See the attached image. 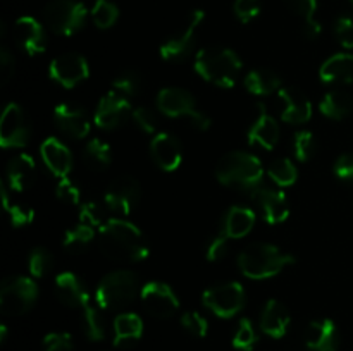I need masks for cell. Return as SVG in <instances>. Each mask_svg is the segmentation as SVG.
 <instances>
[{
	"instance_id": "obj_1",
	"label": "cell",
	"mask_w": 353,
	"mask_h": 351,
	"mask_svg": "<svg viewBox=\"0 0 353 351\" xmlns=\"http://www.w3.org/2000/svg\"><path fill=\"white\" fill-rule=\"evenodd\" d=\"M99 243L103 255L114 260L140 262L150 251L140 227L124 219L107 220L99 229Z\"/></svg>"
},
{
	"instance_id": "obj_2",
	"label": "cell",
	"mask_w": 353,
	"mask_h": 351,
	"mask_svg": "<svg viewBox=\"0 0 353 351\" xmlns=\"http://www.w3.org/2000/svg\"><path fill=\"white\" fill-rule=\"evenodd\" d=\"M264 167L255 155L248 151H230L216 167V178L221 184L254 195L264 182Z\"/></svg>"
},
{
	"instance_id": "obj_3",
	"label": "cell",
	"mask_w": 353,
	"mask_h": 351,
	"mask_svg": "<svg viewBox=\"0 0 353 351\" xmlns=\"http://www.w3.org/2000/svg\"><path fill=\"white\" fill-rule=\"evenodd\" d=\"M295 264V257L279 250L274 244L255 243L243 248L238 255V267L248 279H269L278 275L288 265Z\"/></svg>"
},
{
	"instance_id": "obj_4",
	"label": "cell",
	"mask_w": 353,
	"mask_h": 351,
	"mask_svg": "<svg viewBox=\"0 0 353 351\" xmlns=\"http://www.w3.org/2000/svg\"><path fill=\"white\" fill-rule=\"evenodd\" d=\"M195 71L221 88H233L241 71V58L226 47H207L196 54Z\"/></svg>"
},
{
	"instance_id": "obj_5",
	"label": "cell",
	"mask_w": 353,
	"mask_h": 351,
	"mask_svg": "<svg viewBox=\"0 0 353 351\" xmlns=\"http://www.w3.org/2000/svg\"><path fill=\"white\" fill-rule=\"evenodd\" d=\"M138 275L131 270H116L99 282L95 291L97 305L102 310H119L133 303L138 295Z\"/></svg>"
},
{
	"instance_id": "obj_6",
	"label": "cell",
	"mask_w": 353,
	"mask_h": 351,
	"mask_svg": "<svg viewBox=\"0 0 353 351\" xmlns=\"http://www.w3.org/2000/svg\"><path fill=\"white\" fill-rule=\"evenodd\" d=\"M157 107L164 116L172 117V119L183 117L199 131H205L210 127L209 116L196 109L195 96L178 86L162 88L157 95Z\"/></svg>"
},
{
	"instance_id": "obj_7",
	"label": "cell",
	"mask_w": 353,
	"mask_h": 351,
	"mask_svg": "<svg viewBox=\"0 0 353 351\" xmlns=\"http://www.w3.org/2000/svg\"><path fill=\"white\" fill-rule=\"evenodd\" d=\"M38 298L37 282L26 275H16L2 282L0 288V312L7 317L26 313Z\"/></svg>"
},
{
	"instance_id": "obj_8",
	"label": "cell",
	"mask_w": 353,
	"mask_h": 351,
	"mask_svg": "<svg viewBox=\"0 0 353 351\" xmlns=\"http://www.w3.org/2000/svg\"><path fill=\"white\" fill-rule=\"evenodd\" d=\"M43 17L54 33L69 36L85 24L86 7L78 0H52L45 7Z\"/></svg>"
},
{
	"instance_id": "obj_9",
	"label": "cell",
	"mask_w": 353,
	"mask_h": 351,
	"mask_svg": "<svg viewBox=\"0 0 353 351\" xmlns=\"http://www.w3.org/2000/svg\"><path fill=\"white\" fill-rule=\"evenodd\" d=\"M202 303L214 315L231 319L245 308L247 296L240 282H224L207 289L202 295Z\"/></svg>"
},
{
	"instance_id": "obj_10",
	"label": "cell",
	"mask_w": 353,
	"mask_h": 351,
	"mask_svg": "<svg viewBox=\"0 0 353 351\" xmlns=\"http://www.w3.org/2000/svg\"><path fill=\"white\" fill-rule=\"evenodd\" d=\"M203 17H205V14H203L202 9H196L193 10V12H190L188 19L183 24V28L174 31V33L161 45V57L164 58V61L178 62L183 61L185 57H188L193 45H195L196 30H199V26L202 24Z\"/></svg>"
},
{
	"instance_id": "obj_11",
	"label": "cell",
	"mask_w": 353,
	"mask_h": 351,
	"mask_svg": "<svg viewBox=\"0 0 353 351\" xmlns=\"http://www.w3.org/2000/svg\"><path fill=\"white\" fill-rule=\"evenodd\" d=\"M31 126L17 103H9L0 119V145L3 148H23L30 143Z\"/></svg>"
},
{
	"instance_id": "obj_12",
	"label": "cell",
	"mask_w": 353,
	"mask_h": 351,
	"mask_svg": "<svg viewBox=\"0 0 353 351\" xmlns=\"http://www.w3.org/2000/svg\"><path fill=\"white\" fill-rule=\"evenodd\" d=\"M141 196V186L131 176H121V178L114 179L107 188L105 205L107 209L112 210L117 215H130L137 205L140 203Z\"/></svg>"
},
{
	"instance_id": "obj_13",
	"label": "cell",
	"mask_w": 353,
	"mask_h": 351,
	"mask_svg": "<svg viewBox=\"0 0 353 351\" xmlns=\"http://www.w3.org/2000/svg\"><path fill=\"white\" fill-rule=\"evenodd\" d=\"M141 303L150 315L157 319H169L174 315L179 308V299L174 289L165 282L152 281L141 288L140 291Z\"/></svg>"
},
{
	"instance_id": "obj_14",
	"label": "cell",
	"mask_w": 353,
	"mask_h": 351,
	"mask_svg": "<svg viewBox=\"0 0 353 351\" xmlns=\"http://www.w3.org/2000/svg\"><path fill=\"white\" fill-rule=\"evenodd\" d=\"M48 74L64 88H74L76 85L88 79L90 65L83 55L68 52V54L59 55L50 62Z\"/></svg>"
},
{
	"instance_id": "obj_15",
	"label": "cell",
	"mask_w": 353,
	"mask_h": 351,
	"mask_svg": "<svg viewBox=\"0 0 353 351\" xmlns=\"http://www.w3.org/2000/svg\"><path fill=\"white\" fill-rule=\"evenodd\" d=\"M131 112L133 110H131L130 98L112 89L100 98L93 120L100 129H116Z\"/></svg>"
},
{
	"instance_id": "obj_16",
	"label": "cell",
	"mask_w": 353,
	"mask_h": 351,
	"mask_svg": "<svg viewBox=\"0 0 353 351\" xmlns=\"http://www.w3.org/2000/svg\"><path fill=\"white\" fill-rule=\"evenodd\" d=\"M54 120L59 129L74 140H83L88 136L92 129V123L85 109L74 103H59L54 109Z\"/></svg>"
},
{
	"instance_id": "obj_17",
	"label": "cell",
	"mask_w": 353,
	"mask_h": 351,
	"mask_svg": "<svg viewBox=\"0 0 353 351\" xmlns=\"http://www.w3.org/2000/svg\"><path fill=\"white\" fill-rule=\"evenodd\" d=\"M150 155L162 171L174 172L183 160L181 141L171 133L154 134L150 141Z\"/></svg>"
},
{
	"instance_id": "obj_18",
	"label": "cell",
	"mask_w": 353,
	"mask_h": 351,
	"mask_svg": "<svg viewBox=\"0 0 353 351\" xmlns=\"http://www.w3.org/2000/svg\"><path fill=\"white\" fill-rule=\"evenodd\" d=\"M281 100V119L290 124H305L312 117V102L302 89L295 86H286L279 89Z\"/></svg>"
},
{
	"instance_id": "obj_19",
	"label": "cell",
	"mask_w": 353,
	"mask_h": 351,
	"mask_svg": "<svg viewBox=\"0 0 353 351\" xmlns=\"http://www.w3.org/2000/svg\"><path fill=\"white\" fill-rule=\"evenodd\" d=\"M254 202L257 203V206L261 209L262 215H264V220L271 226H276V224H281L288 219L290 215V206L288 200H286L285 193L279 191V189L272 188H259L257 191L252 195Z\"/></svg>"
},
{
	"instance_id": "obj_20",
	"label": "cell",
	"mask_w": 353,
	"mask_h": 351,
	"mask_svg": "<svg viewBox=\"0 0 353 351\" xmlns=\"http://www.w3.org/2000/svg\"><path fill=\"white\" fill-rule=\"evenodd\" d=\"M14 36H16L17 45L28 55H40L47 48V38H45L43 26L31 16L19 17L16 21V24H14Z\"/></svg>"
},
{
	"instance_id": "obj_21",
	"label": "cell",
	"mask_w": 353,
	"mask_h": 351,
	"mask_svg": "<svg viewBox=\"0 0 353 351\" xmlns=\"http://www.w3.org/2000/svg\"><path fill=\"white\" fill-rule=\"evenodd\" d=\"M55 295L71 308H86L90 305V295L85 282L74 272H61L55 277Z\"/></svg>"
},
{
	"instance_id": "obj_22",
	"label": "cell",
	"mask_w": 353,
	"mask_h": 351,
	"mask_svg": "<svg viewBox=\"0 0 353 351\" xmlns=\"http://www.w3.org/2000/svg\"><path fill=\"white\" fill-rule=\"evenodd\" d=\"M305 344L310 351H336L340 346V332L333 320H312L305 329Z\"/></svg>"
},
{
	"instance_id": "obj_23",
	"label": "cell",
	"mask_w": 353,
	"mask_h": 351,
	"mask_svg": "<svg viewBox=\"0 0 353 351\" xmlns=\"http://www.w3.org/2000/svg\"><path fill=\"white\" fill-rule=\"evenodd\" d=\"M40 155L48 171L59 179L68 178L72 169V153L61 140L47 138L40 147Z\"/></svg>"
},
{
	"instance_id": "obj_24",
	"label": "cell",
	"mask_w": 353,
	"mask_h": 351,
	"mask_svg": "<svg viewBox=\"0 0 353 351\" xmlns=\"http://www.w3.org/2000/svg\"><path fill=\"white\" fill-rule=\"evenodd\" d=\"M257 110V119L248 129V143L259 145L265 150H272L279 140V126L262 103H259Z\"/></svg>"
},
{
	"instance_id": "obj_25",
	"label": "cell",
	"mask_w": 353,
	"mask_h": 351,
	"mask_svg": "<svg viewBox=\"0 0 353 351\" xmlns=\"http://www.w3.org/2000/svg\"><path fill=\"white\" fill-rule=\"evenodd\" d=\"M290 322H292V317H290L288 308L281 301H278V299H269L265 303L261 315L262 332L268 334L269 337L279 339V337H283L288 332Z\"/></svg>"
},
{
	"instance_id": "obj_26",
	"label": "cell",
	"mask_w": 353,
	"mask_h": 351,
	"mask_svg": "<svg viewBox=\"0 0 353 351\" xmlns=\"http://www.w3.org/2000/svg\"><path fill=\"white\" fill-rule=\"evenodd\" d=\"M37 178V165L33 157L26 153H19L12 157L7 164V182L12 191H24L33 184Z\"/></svg>"
},
{
	"instance_id": "obj_27",
	"label": "cell",
	"mask_w": 353,
	"mask_h": 351,
	"mask_svg": "<svg viewBox=\"0 0 353 351\" xmlns=\"http://www.w3.org/2000/svg\"><path fill=\"white\" fill-rule=\"evenodd\" d=\"M255 226V213L254 210L247 206H231L224 213L221 220V233L226 234L230 240H241L247 236Z\"/></svg>"
},
{
	"instance_id": "obj_28",
	"label": "cell",
	"mask_w": 353,
	"mask_h": 351,
	"mask_svg": "<svg viewBox=\"0 0 353 351\" xmlns=\"http://www.w3.org/2000/svg\"><path fill=\"white\" fill-rule=\"evenodd\" d=\"M143 334V320L137 313H119L114 320V346L130 348Z\"/></svg>"
},
{
	"instance_id": "obj_29",
	"label": "cell",
	"mask_w": 353,
	"mask_h": 351,
	"mask_svg": "<svg viewBox=\"0 0 353 351\" xmlns=\"http://www.w3.org/2000/svg\"><path fill=\"white\" fill-rule=\"evenodd\" d=\"M321 79L324 83H340L347 85L353 81V54L341 52L327 58L319 71Z\"/></svg>"
},
{
	"instance_id": "obj_30",
	"label": "cell",
	"mask_w": 353,
	"mask_h": 351,
	"mask_svg": "<svg viewBox=\"0 0 353 351\" xmlns=\"http://www.w3.org/2000/svg\"><path fill=\"white\" fill-rule=\"evenodd\" d=\"M245 86L254 95L268 96L281 89V78L271 69L257 67L248 72L245 78Z\"/></svg>"
},
{
	"instance_id": "obj_31",
	"label": "cell",
	"mask_w": 353,
	"mask_h": 351,
	"mask_svg": "<svg viewBox=\"0 0 353 351\" xmlns=\"http://www.w3.org/2000/svg\"><path fill=\"white\" fill-rule=\"evenodd\" d=\"M319 110L326 117L334 120H341L345 117H348L353 110V98L348 95L347 92H341V89H333V92H327L323 96L319 103Z\"/></svg>"
},
{
	"instance_id": "obj_32",
	"label": "cell",
	"mask_w": 353,
	"mask_h": 351,
	"mask_svg": "<svg viewBox=\"0 0 353 351\" xmlns=\"http://www.w3.org/2000/svg\"><path fill=\"white\" fill-rule=\"evenodd\" d=\"M293 14L303 23V31L309 38H317L321 34V24L316 21L317 0H285Z\"/></svg>"
},
{
	"instance_id": "obj_33",
	"label": "cell",
	"mask_w": 353,
	"mask_h": 351,
	"mask_svg": "<svg viewBox=\"0 0 353 351\" xmlns=\"http://www.w3.org/2000/svg\"><path fill=\"white\" fill-rule=\"evenodd\" d=\"M83 160L92 171H105L112 162V151L105 141L100 138H93L83 150Z\"/></svg>"
},
{
	"instance_id": "obj_34",
	"label": "cell",
	"mask_w": 353,
	"mask_h": 351,
	"mask_svg": "<svg viewBox=\"0 0 353 351\" xmlns=\"http://www.w3.org/2000/svg\"><path fill=\"white\" fill-rule=\"evenodd\" d=\"M93 237H95V231L93 227L85 226V224H78L72 229H68L62 240V246L69 253H83L86 248L92 244Z\"/></svg>"
},
{
	"instance_id": "obj_35",
	"label": "cell",
	"mask_w": 353,
	"mask_h": 351,
	"mask_svg": "<svg viewBox=\"0 0 353 351\" xmlns=\"http://www.w3.org/2000/svg\"><path fill=\"white\" fill-rule=\"evenodd\" d=\"M83 330H85V336L90 341H102L105 337V319H103L102 312H100V306L88 305L86 308H83V317H81Z\"/></svg>"
},
{
	"instance_id": "obj_36",
	"label": "cell",
	"mask_w": 353,
	"mask_h": 351,
	"mask_svg": "<svg viewBox=\"0 0 353 351\" xmlns=\"http://www.w3.org/2000/svg\"><path fill=\"white\" fill-rule=\"evenodd\" d=\"M268 176L278 186L288 188V186L295 184L296 178H299V169L290 158H278V160L271 162L268 169Z\"/></svg>"
},
{
	"instance_id": "obj_37",
	"label": "cell",
	"mask_w": 353,
	"mask_h": 351,
	"mask_svg": "<svg viewBox=\"0 0 353 351\" xmlns=\"http://www.w3.org/2000/svg\"><path fill=\"white\" fill-rule=\"evenodd\" d=\"M117 17H119V9L116 7V3L109 2V0H97L92 9V19L97 28L107 30L116 24Z\"/></svg>"
},
{
	"instance_id": "obj_38",
	"label": "cell",
	"mask_w": 353,
	"mask_h": 351,
	"mask_svg": "<svg viewBox=\"0 0 353 351\" xmlns=\"http://www.w3.org/2000/svg\"><path fill=\"white\" fill-rule=\"evenodd\" d=\"M2 202H3V209L7 210V213H9L10 217V224H12L14 227H24L28 226V224L33 222L34 219L33 209H28V206L14 205V203H10L9 193H7V188L3 182H2Z\"/></svg>"
},
{
	"instance_id": "obj_39",
	"label": "cell",
	"mask_w": 353,
	"mask_h": 351,
	"mask_svg": "<svg viewBox=\"0 0 353 351\" xmlns=\"http://www.w3.org/2000/svg\"><path fill=\"white\" fill-rule=\"evenodd\" d=\"M54 265V258H52L50 251L43 246H37L31 250L30 257H28V270H30L31 277H43Z\"/></svg>"
},
{
	"instance_id": "obj_40",
	"label": "cell",
	"mask_w": 353,
	"mask_h": 351,
	"mask_svg": "<svg viewBox=\"0 0 353 351\" xmlns=\"http://www.w3.org/2000/svg\"><path fill=\"white\" fill-rule=\"evenodd\" d=\"M259 337L255 332L254 323L248 319H241L238 323V329L233 336V346L240 351H252L257 344Z\"/></svg>"
},
{
	"instance_id": "obj_41",
	"label": "cell",
	"mask_w": 353,
	"mask_h": 351,
	"mask_svg": "<svg viewBox=\"0 0 353 351\" xmlns=\"http://www.w3.org/2000/svg\"><path fill=\"white\" fill-rule=\"evenodd\" d=\"M105 209L97 202H85L79 206V224H85L90 227H102L107 222Z\"/></svg>"
},
{
	"instance_id": "obj_42",
	"label": "cell",
	"mask_w": 353,
	"mask_h": 351,
	"mask_svg": "<svg viewBox=\"0 0 353 351\" xmlns=\"http://www.w3.org/2000/svg\"><path fill=\"white\" fill-rule=\"evenodd\" d=\"M293 147H295V157L300 162H309L317 151V141L310 131H300L295 134Z\"/></svg>"
},
{
	"instance_id": "obj_43",
	"label": "cell",
	"mask_w": 353,
	"mask_h": 351,
	"mask_svg": "<svg viewBox=\"0 0 353 351\" xmlns=\"http://www.w3.org/2000/svg\"><path fill=\"white\" fill-rule=\"evenodd\" d=\"M114 92L121 93L126 98H131L133 95H137V92L140 89V76L134 71H124L114 79L112 83Z\"/></svg>"
},
{
	"instance_id": "obj_44",
	"label": "cell",
	"mask_w": 353,
	"mask_h": 351,
	"mask_svg": "<svg viewBox=\"0 0 353 351\" xmlns=\"http://www.w3.org/2000/svg\"><path fill=\"white\" fill-rule=\"evenodd\" d=\"M181 326L186 332L195 337H205L209 332V322L199 312H186L181 317Z\"/></svg>"
},
{
	"instance_id": "obj_45",
	"label": "cell",
	"mask_w": 353,
	"mask_h": 351,
	"mask_svg": "<svg viewBox=\"0 0 353 351\" xmlns=\"http://www.w3.org/2000/svg\"><path fill=\"white\" fill-rule=\"evenodd\" d=\"M131 117H133V123L137 124L143 133L157 134L155 131H157L159 120L152 109H148V107H137V109L131 112Z\"/></svg>"
},
{
	"instance_id": "obj_46",
	"label": "cell",
	"mask_w": 353,
	"mask_h": 351,
	"mask_svg": "<svg viewBox=\"0 0 353 351\" xmlns=\"http://www.w3.org/2000/svg\"><path fill=\"white\" fill-rule=\"evenodd\" d=\"M228 251H230V237L219 231V233H217L216 236L210 237V241L207 243L205 257L209 262H217L223 260L228 255Z\"/></svg>"
},
{
	"instance_id": "obj_47",
	"label": "cell",
	"mask_w": 353,
	"mask_h": 351,
	"mask_svg": "<svg viewBox=\"0 0 353 351\" xmlns=\"http://www.w3.org/2000/svg\"><path fill=\"white\" fill-rule=\"evenodd\" d=\"M55 195L61 202L71 203V205H78L81 202V191L76 186V182L69 178L59 179L57 189H55Z\"/></svg>"
},
{
	"instance_id": "obj_48",
	"label": "cell",
	"mask_w": 353,
	"mask_h": 351,
	"mask_svg": "<svg viewBox=\"0 0 353 351\" xmlns=\"http://www.w3.org/2000/svg\"><path fill=\"white\" fill-rule=\"evenodd\" d=\"M234 14L241 23H250L261 14V0H234Z\"/></svg>"
},
{
	"instance_id": "obj_49",
	"label": "cell",
	"mask_w": 353,
	"mask_h": 351,
	"mask_svg": "<svg viewBox=\"0 0 353 351\" xmlns=\"http://www.w3.org/2000/svg\"><path fill=\"white\" fill-rule=\"evenodd\" d=\"M71 334L68 332H50L43 337V351H72Z\"/></svg>"
},
{
	"instance_id": "obj_50",
	"label": "cell",
	"mask_w": 353,
	"mask_h": 351,
	"mask_svg": "<svg viewBox=\"0 0 353 351\" xmlns=\"http://www.w3.org/2000/svg\"><path fill=\"white\" fill-rule=\"evenodd\" d=\"M334 33L341 47L353 48V16H341L334 24Z\"/></svg>"
},
{
	"instance_id": "obj_51",
	"label": "cell",
	"mask_w": 353,
	"mask_h": 351,
	"mask_svg": "<svg viewBox=\"0 0 353 351\" xmlns=\"http://www.w3.org/2000/svg\"><path fill=\"white\" fill-rule=\"evenodd\" d=\"M334 174L341 181L353 182V153H343L334 162Z\"/></svg>"
},
{
	"instance_id": "obj_52",
	"label": "cell",
	"mask_w": 353,
	"mask_h": 351,
	"mask_svg": "<svg viewBox=\"0 0 353 351\" xmlns=\"http://www.w3.org/2000/svg\"><path fill=\"white\" fill-rule=\"evenodd\" d=\"M16 71V61L14 55L7 48L0 50V72H2V83H9Z\"/></svg>"
},
{
	"instance_id": "obj_53",
	"label": "cell",
	"mask_w": 353,
	"mask_h": 351,
	"mask_svg": "<svg viewBox=\"0 0 353 351\" xmlns=\"http://www.w3.org/2000/svg\"><path fill=\"white\" fill-rule=\"evenodd\" d=\"M6 337H7V327L0 326V343H6Z\"/></svg>"
},
{
	"instance_id": "obj_54",
	"label": "cell",
	"mask_w": 353,
	"mask_h": 351,
	"mask_svg": "<svg viewBox=\"0 0 353 351\" xmlns=\"http://www.w3.org/2000/svg\"><path fill=\"white\" fill-rule=\"evenodd\" d=\"M350 2H352V6H353V0H350Z\"/></svg>"
}]
</instances>
